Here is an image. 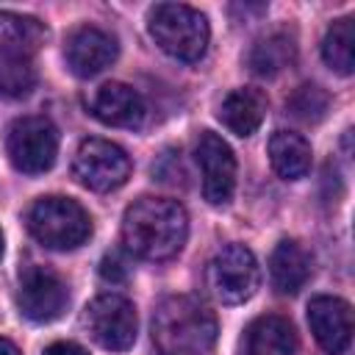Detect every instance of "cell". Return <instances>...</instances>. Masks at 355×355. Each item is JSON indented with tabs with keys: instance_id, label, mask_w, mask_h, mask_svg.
<instances>
[{
	"instance_id": "1",
	"label": "cell",
	"mask_w": 355,
	"mask_h": 355,
	"mask_svg": "<svg viewBox=\"0 0 355 355\" xmlns=\"http://www.w3.org/2000/svg\"><path fill=\"white\" fill-rule=\"evenodd\" d=\"M189 236V216L178 200L139 197L122 216L125 247L147 261H166L178 255Z\"/></svg>"
},
{
	"instance_id": "2",
	"label": "cell",
	"mask_w": 355,
	"mask_h": 355,
	"mask_svg": "<svg viewBox=\"0 0 355 355\" xmlns=\"http://www.w3.org/2000/svg\"><path fill=\"white\" fill-rule=\"evenodd\" d=\"M216 341V316L197 297L175 294L153 313V344L158 355H208Z\"/></svg>"
},
{
	"instance_id": "3",
	"label": "cell",
	"mask_w": 355,
	"mask_h": 355,
	"mask_svg": "<svg viewBox=\"0 0 355 355\" xmlns=\"http://www.w3.org/2000/svg\"><path fill=\"white\" fill-rule=\"evenodd\" d=\"M147 28H150V36L155 39V44L166 55H172L178 61H189V64L202 58L208 39H211L208 19L186 3L153 6L150 17H147Z\"/></svg>"
},
{
	"instance_id": "4",
	"label": "cell",
	"mask_w": 355,
	"mask_h": 355,
	"mask_svg": "<svg viewBox=\"0 0 355 355\" xmlns=\"http://www.w3.org/2000/svg\"><path fill=\"white\" fill-rule=\"evenodd\" d=\"M28 230L33 239L50 250H75L92 233V219L86 208L69 197H42L28 211Z\"/></svg>"
},
{
	"instance_id": "5",
	"label": "cell",
	"mask_w": 355,
	"mask_h": 355,
	"mask_svg": "<svg viewBox=\"0 0 355 355\" xmlns=\"http://www.w3.org/2000/svg\"><path fill=\"white\" fill-rule=\"evenodd\" d=\"M208 291L222 302V305H241L247 302L261 283V269L250 247L244 244H227L222 247L205 272Z\"/></svg>"
},
{
	"instance_id": "6",
	"label": "cell",
	"mask_w": 355,
	"mask_h": 355,
	"mask_svg": "<svg viewBox=\"0 0 355 355\" xmlns=\"http://www.w3.org/2000/svg\"><path fill=\"white\" fill-rule=\"evenodd\" d=\"M6 153L11 164L25 175H42L55 164L58 130L47 116H19L8 125Z\"/></svg>"
},
{
	"instance_id": "7",
	"label": "cell",
	"mask_w": 355,
	"mask_h": 355,
	"mask_svg": "<svg viewBox=\"0 0 355 355\" xmlns=\"http://www.w3.org/2000/svg\"><path fill=\"white\" fill-rule=\"evenodd\" d=\"M75 178L92 191H114L130 178L128 153L108 139H83L75 153Z\"/></svg>"
},
{
	"instance_id": "8",
	"label": "cell",
	"mask_w": 355,
	"mask_h": 355,
	"mask_svg": "<svg viewBox=\"0 0 355 355\" xmlns=\"http://www.w3.org/2000/svg\"><path fill=\"white\" fill-rule=\"evenodd\" d=\"M83 322L92 338L114 352L133 347L136 341V308L122 294H100L86 305Z\"/></svg>"
},
{
	"instance_id": "9",
	"label": "cell",
	"mask_w": 355,
	"mask_h": 355,
	"mask_svg": "<svg viewBox=\"0 0 355 355\" xmlns=\"http://www.w3.org/2000/svg\"><path fill=\"white\" fill-rule=\"evenodd\" d=\"M17 302L31 322H53L64 313L69 302V291H67V283L53 269L33 263L19 277Z\"/></svg>"
},
{
	"instance_id": "10",
	"label": "cell",
	"mask_w": 355,
	"mask_h": 355,
	"mask_svg": "<svg viewBox=\"0 0 355 355\" xmlns=\"http://www.w3.org/2000/svg\"><path fill=\"white\" fill-rule=\"evenodd\" d=\"M194 158H197L200 172H202L205 200L211 205L230 202L233 189H236V158H233L230 144L222 136L202 130L197 139V147H194Z\"/></svg>"
},
{
	"instance_id": "11",
	"label": "cell",
	"mask_w": 355,
	"mask_h": 355,
	"mask_svg": "<svg viewBox=\"0 0 355 355\" xmlns=\"http://www.w3.org/2000/svg\"><path fill=\"white\" fill-rule=\"evenodd\" d=\"M308 324L327 355H341L352 338V308L341 297H313L308 302Z\"/></svg>"
},
{
	"instance_id": "12",
	"label": "cell",
	"mask_w": 355,
	"mask_h": 355,
	"mask_svg": "<svg viewBox=\"0 0 355 355\" xmlns=\"http://www.w3.org/2000/svg\"><path fill=\"white\" fill-rule=\"evenodd\" d=\"M116 50H119L116 39L111 33H105L103 28H94V25L75 28L64 44L67 67L78 78H92V75L103 72L116 58Z\"/></svg>"
},
{
	"instance_id": "13",
	"label": "cell",
	"mask_w": 355,
	"mask_h": 355,
	"mask_svg": "<svg viewBox=\"0 0 355 355\" xmlns=\"http://www.w3.org/2000/svg\"><path fill=\"white\" fill-rule=\"evenodd\" d=\"M92 114L111 128H139L144 122V100L141 94L119 80L103 83L92 97Z\"/></svg>"
},
{
	"instance_id": "14",
	"label": "cell",
	"mask_w": 355,
	"mask_h": 355,
	"mask_svg": "<svg viewBox=\"0 0 355 355\" xmlns=\"http://www.w3.org/2000/svg\"><path fill=\"white\" fill-rule=\"evenodd\" d=\"M297 333L288 319L266 313L250 322L244 333V355H297Z\"/></svg>"
},
{
	"instance_id": "15",
	"label": "cell",
	"mask_w": 355,
	"mask_h": 355,
	"mask_svg": "<svg viewBox=\"0 0 355 355\" xmlns=\"http://www.w3.org/2000/svg\"><path fill=\"white\" fill-rule=\"evenodd\" d=\"M266 108H269L266 94H263L261 89L244 86V89L230 92V94L222 100V105H219V119H222V125H225L230 133L247 139V136H252V133L261 128V122H263V116H266Z\"/></svg>"
},
{
	"instance_id": "16",
	"label": "cell",
	"mask_w": 355,
	"mask_h": 355,
	"mask_svg": "<svg viewBox=\"0 0 355 355\" xmlns=\"http://www.w3.org/2000/svg\"><path fill=\"white\" fill-rule=\"evenodd\" d=\"M311 252L294 241V239H283L272 255H269V277H272V286L280 291V294H297L308 277H311Z\"/></svg>"
},
{
	"instance_id": "17",
	"label": "cell",
	"mask_w": 355,
	"mask_h": 355,
	"mask_svg": "<svg viewBox=\"0 0 355 355\" xmlns=\"http://www.w3.org/2000/svg\"><path fill=\"white\" fill-rule=\"evenodd\" d=\"M269 161L286 180H300L311 169V144L294 130H275L269 139Z\"/></svg>"
},
{
	"instance_id": "18",
	"label": "cell",
	"mask_w": 355,
	"mask_h": 355,
	"mask_svg": "<svg viewBox=\"0 0 355 355\" xmlns=\"http://www.w3.org/2000/svg\"><path fill=\"white\" fill-rule=\"evenodd\" d=\"M47 39V28L36 17L0 11V50L31 55Z\"/></svg>"
},
{
	"instance_id": "19",
	"label": "cell",
	"mask_w": 355,
	"mask_h": 355,
	"mask_svg": "<svg viewBox=\"0 0 355 355\" xmlns=\"http://www.w3.org/2000/svg\"><path fill=\"white\" fill-rule=\"evenodd\" d=\"M297 58V44L291 36L286 33H272L261 42L252 44L250 55H247V64L255 75L261 78H272L277 72H283L286 67H291Z\"/></svg>"
},
{
	"instance_id": "20",
	"label": "cell",
	"mask_w": 355,
	"mask_h": 355,
	"mask_svg": "<svg viewBox=\"0 0 355 355\" xmlns=\"http://www.w3.org/2000/svg\"><path fill=\"white\" fill-rule=\"evenodd\" d=\"M322 58L338 75H352V69H355V25H352V17H341L327 28V33L322 39Z\"/></svg>"
},
{
	"instance_id": "21",
	"label": "cell",
	"mask_w": 355,
	"mask_h": 355,
	"mask_svg": "<svg viewBox=\"0 0 355 355\" xmlns=\"http://www.w3.org/2000/svg\"><path fill=\"white\" fill-rule=\"evenodd\" d=\"M36 80H39V75H36L31 55L0 50V97H6V100L28 97L33 92Z\"/></svg>"
},
{
	"instance_id": "22",
	"label": "cell",
	"mask_w": 355,
	"mask_h": 355,
	"mask_svg": "<svg viewBox=\"0 0 355 355\" xmlns=\"http://www.w3.org/2000/svg\"><path fill=\"white\" fill-rule=\"evenodd\" d=\"M327 94L319 89V86H313V83H302L291 97H288V108H291V114L294 116H300V119H305V122H319L322 116H324V111H327Z\"/></svg>"
},
{
	"instance_id": "23",
	"label": "cell",
	"mask_w": 355,
	"mask_h": 355,
	"mask_svg": "<svg viewBox=\"0 0 355 355\" xmlns=\"http://www.w3.org/2000/svg\"><path fill=\"white\" fill-rule=\"evenodd\" d=\"M100 275L105 280H122L125 277V266H122V261L116 255H105L103 263H100Z\"/></svg>"
},
{
	"instance_id": "24",
	"label": "cell",
	"mask_w": 355,
	"mask_h": 355,
	"mask_svg": "<svg viewBox=\"0 0 355 355\" xmlns=\"http://www.w3.org/2000/svg\"><path fill=\"white\" fill-rule=\"evenodd\" d=\"M44 355H89V352L80 344H75V341H53L44 349Z\"/></svg>"
},
{
	"instance_id": "25",
	"label": "cell",
	"mask_w": 355,
	"mask_h": 355,
	"mask_svg": "<svg viewBox=\"0 0 355 355\" xmlns=\"http://www.w3.org/2000/svg\"><path fill=\"white\" fill-rule=\"evenodd\" d=\"M0 355H22V352H19V347H17L14 341L0 338Z\"/></svg>"
},
{
	"instance_id": "26",
	"label": "cell",
	"mask_w": 355,
	"mask_h": 355,
	"mask_svg": "<svg viewBox=\"0 0 355 355\" xmlns=\"http://www.w3.org/2000/svg\"><path fill=\"white\" fill-rule=\"evenodd\" d=\"M0 258H3V233H0Z\"/></svg>"
}]
</instances>
